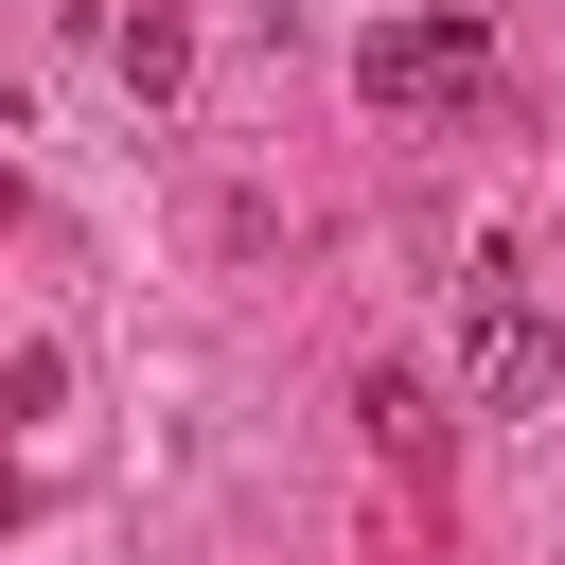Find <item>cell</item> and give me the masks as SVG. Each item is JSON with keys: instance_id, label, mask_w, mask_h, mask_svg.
Listing matches in <instances>:
<instances>
[{"instance_id": "cell-2", "label": "cell", "mask_w": 565, "mask_h": 565, "mask_svg": "<svg viewBox=\"0 0 565 565\" xmlns=\"http://www.w3.org/2000/svg\"><path fill=\"white\" fill-rule=\"evenodd\" d=\"M353 88H371V106H459V88H477V18H388V35L353 53Z\"/></svg>"}, {"instance_id": "cell-1", "label": "cell", "mask_w": 565, "mask_h": 565, "mask_svg": "<svg viewBox=\"0 0 565 565\" xmlns=\"http://www.w3.org/2000/svg\"><path fill=\"white\" fill-rule=\"evenodd\" d=\"M565 388V335H547V300H512V265H477V406L494 424H530Z\"/></svg>"}, {"instance_id": "cell-3", "label": "cell", "mask_w": 565, "mask_h": 565, "mask_svg": "<svg viewBox=\"0 0 565 565\" xmlns=\"http://www.w3.org/2000/svg\"><path fill=\"white\" fill-rule=\"evenodd\" d=\"M106 71H124L141 106H159V88L194 71V18H177V0H141V18H106Z\"/></svg>"}]
</instances>
